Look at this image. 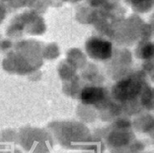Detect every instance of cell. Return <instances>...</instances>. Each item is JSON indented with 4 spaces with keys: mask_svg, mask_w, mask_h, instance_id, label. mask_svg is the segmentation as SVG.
<instances>
[{
    "mask_svg": "<svg viewBox=\"0 0 154 153\" xmlns=\"http://www.w3.org/2000/svg\"><path fill=\"white\" fill-rule=\"evenodd\" d=\"M87 52L96 59H107L112 55V44L103 39L91 38L87 44Z\"/></svg>",
    "mask_w": 154,
    "mask_h": 153,
    "instance_id": "cell-1",
    "label": "cell"
},
{
    "mask_svg": "<svg viewBox=\"0 0 154 153\" xmlns=\"http://www.w3.org/2000/svg\"><path fill=\"white\" fill-rule=\"evenodd\" d=\"M104 97V91L103 88L89 87L85 88L81 93V99L83 103L87 104H94L103 100Z\"/></svg>",
    "mask_w": 154,
    "mask_h": 153,
    "instance_id": "cell-2",
    "label": "cell"
}]
</instances>
